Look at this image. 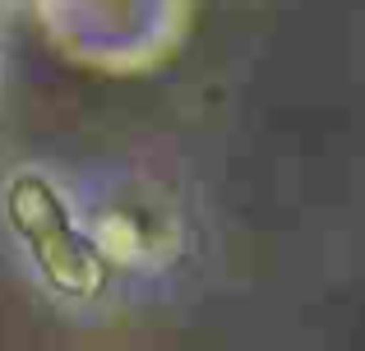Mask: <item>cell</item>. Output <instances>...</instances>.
<instances>
[{"mask_svg":"<svg viewBox=\"0 0 365 351\" xmlns=\"http://www.w3.org/2000/svg\"><path fill=\"white\" fill-rule=\"evenodd\" d=\"M5 226L14 231L33 278L65 305H93L111 287V263L102 259L93 226H83L79 208L61 189V180L42 167L9 172L0 189Z\"/></svg>","mask_w":365,"mask_h":351,"instance_id":"obj_1","label":"cell"}]
</instances>
